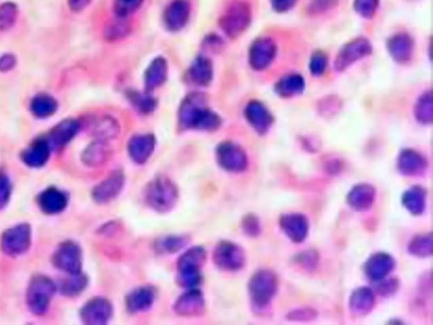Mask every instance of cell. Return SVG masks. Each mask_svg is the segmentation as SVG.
I'll list each match as a JSON object with an SVG mask.
<instances>
[{
  "instance_id": "d590c367",
  "label": "cell",
  "mask_w": 433,
  "mask_h": 325,
  "mask_svg": "<svg viewBox=\"0 0 433 325\" xmlns=\"http://www.w3.org/2000/svg\"><path fill=\"white\" fill-rule=\"evenodd\" d=\"M132 102L137 109L145 113L150 112L155 108V101L145 94H132Z\"/></svg>"
},
{
  "instance_id": "5b68a950",
  "label": "cell",
  "mask_w": 433,
  "mask_h": 325,
  "mask_svg": "<svg viewBox=\"0 0 433 325\" xmlns=\"http://www.w3.org/2000/svg\"><path fill=\"white\" fill-rule=\"evenodd\" d=\"M31 230L29 225L18 224L6 230L0 240L2 252L10 257L22 255L30 248Z\"/></svg>"
},
{
  "instance_id": "52a82bcc",
  "label": "cell",
  "mask_w": 433,
  "mask_h": 325,
  "mask_svg": "<svg viewBox=\"0 0 433 325\" xmlns=\"http://www.w3.org/2000/svg\"><path fill=\"white\" fill-rule=\"evenodd\" d=\"M53 262L58 269L70 275L81 273L82 254L80 246L73 241L64 242L55 251Z\"/></svg>"
},
{
  "instance_id": "d6a6232c",
  "label": "cell",
  "mask_w": 433,
  "mask_h": 325,
  "mask_svg": "<svg viewBox=\"0 0 433 325\" xmlns=\"http://www.w3.org/2000/svg\"><path fill=\"white\" fill-rule=\"evenodd\" d=\"M379 6V0H355L354 3L356 13L365 18H372Z\"/></svg>"
},
{
  "instance_id": "4316f807",
  "label": "cell",
  "mask_w": 433,
  "mask_h": 325,
  "mask_svg": "<svg viewBox=\"0 0 433 325\" xmlns=\"http://www.w3.org/2000/svg\"><path fill=\"white\" fill-rule=\"evenodd\" d=\"M108 157L107 147L102 142L90 144L84 152L82 159L89 166H97L104 163Z\"/></svg>"
},
{
  "instance_id": "6da1fadb",
  "label": "cell",
  "mask_w": 433,
  "mask_h": 325,
  "mask_svg": "<svg viewBox=\"0 0 433 325\" xmlns=\"http://www.w3.org/2000/svg\"><path fill=\"white\" fill-rule=\"evenodd\" d=\"M180 121L184 127L204 131L215 130L221 124L220 117L205 106L200 94H191L181 104Z\"/></svg>"
},
{
  "instance_id": "9c48e42d",
  "label": "cell",
  "mask_w": 433,
  "mask_h": 325,
  "mask_svg": "<svg viewBox=\"0 0 433 325\" xmlns=\"http://www.w3.org/2000/svg\"><path fill=\"white\" fill-rule=\"evenodd\" d=\"M190 14L191 6L187 0H174L164 11V24L168 30L180 31L187 25Z\"/></svg>"
},
{
  "instance_id": "f546056e",
  "label": "cell",
  "mask_w": 433,
  "mask_h": 325,
  "mask_svg": "<svg viewBox=\"0 0 433 325\" xmlns=\"http://www.w3.org/2000/svg\"><path fill=\"white\" fill-rule=\"evenodd\" d=\"M18 9L13 3H5L0 6V33L10 30L17 21Z\"/></svg>"
},
{
  "instance_id": "60d3db41",
  "label": "cell",
  "mask_w": 433,
  "mask_h": 325,
  "mask_svg": "<svg viewBox=\"0 0 433 325\" xmlns=\"http://www.w3.org/2000/svg\"><path fill=\"white\" fill-rule=\"evenodd\" d=\"M90 1L92 0H68V3L70 9L74 13H79L88 7Z\"/></svg>"
},
{
  "instance_id": "cb8c5ba5",
  "label": "cell",
  "mask_w": 433,
  "mask_h": 325,
  "mask_svg": "<svg viewBox=\"0 0 433 325\" xmlns=\"http://www.w3.org/2000/svg\"><path fill=\"white\" fill-rule=\"evenodd\" d=\"M153 301H155V294L152 290L143 287L132 292L127 297V303L129 311L139 312L147 311L150 308Z\"/></svg>"
},
{
  "instance_id": "4fadbf2b",
  "label": "cell",
  "mask_w": 433,
  "mask_h": 325,
  "mask_svg": "<svg viewBox=\"0 0 433 325\" xmlns=\"http://www.w3.org/2000/svg\"><path fill=\"white\" fill-rule=\"evenodd\" d=\"M51 146L48 140L40 138L35 141L22 152L21 158L27 166L40 168L49 161Z\"/></svg>"
},
{
  "instance_id": "ffe728a7",
  "label": "cell",
  "mask_w": 433,
  "mask_h": 325,
  "mask_svg": "<svg viewBox=\"0 0 433 325\" xmlns=\"http://www.w3.org/2000/svg\"><path fill=\"white\" fill-rule=\"evenodd\" d=\"M168 65L163 58H157L148 66L145 73V84L148 89L160 87L166 80Z\"/></svg>"
},
{
  "instance_id": "d4e9b609",
  "label": "cell",
  "mask_w": 433,
  "mask_h": 325,
  "mask_svg": "<svg viewBox=\"0 0 433 325\" xmlns=\"http://www.w3.org/2000/svg\"><path fill=\"white\" fill-rule=\"evenodd\" d=\"M389 50L392 56L399 62H407L411 56L413 45L407 35H397L389 42Z\"/></svg>"
},
{
  "instance_id": "484cf974",
  "label": "cell",
  "mask_w": 433,
  "mask_h": 325,
  "mask_svg": "<svg viewBox=\"0 0 433 325\" xmlns=\"http://www.w3.org/2000/svg\"><path fill=\"white\" fill-rule=\"evenodd\" d=\"M304 81L298 75H289L278 82L276 90L279 95L292 97L301 93L304 89Z\"/></svg>"
},
{
  "instance_id": "4dcf8cb0",
  "label": "cell",
  "mask_w": 433,
  "mask_h": 325,
  "mask_svg": "<svg viewBox=\"0 0 433 325\" xmlns=\"http://www.w3.org/2000/svg\"><path fill=\"white\" fill-rule=\"evenodd\" d=\"M143 1L144 0H116V13L120 17H128L139 10Z\"/></svg>"
},
{
  "instance_id": "9a60e30c",
  "label": "cell",
  "mask_w": 433,
  "mask_h": 325,
  "mask_svg": "<svg viewBox=\"0 0 433 325\" xmlns=\"http://www.w3.org/2000/svg\"><path fill=\"white\" fill-rule=\"evenodd\" d=\"M155 147V139L152 135L133 136L128 144L129 156L137 164H143L150 158Z\"/></svg>"
},
{
  "instance_id": "7c38bea8",
  "label": "cell",
  "mask_w": 433,
  "mask_h": 325,
  "mask_svg": "<svg viewBox=\"0 0 433 325\" xmlns=\"http://www.w3.org/2000/svg\"><path fill=\"white\" fill-rule=\"evenodd\" d=\"M220 166L230 171H241L246 164V156L238 146L232 143H223L216 150Z\"/></svg>"
},
{
  "instance_id": "8fae6325",
  "label": "cell",
  "mask_w": 433,
  "mask_h": 325,
  "mask_svg": "<svg viewBox=\"0 0 433 325\" xmlns=\"http://www.w3.org/2000/svg\"><path fill=\"white\" fill-rule=\"evenodd\" d=\"M372 48L365 39H356L346 45L338 54L336 66L338 70H345L360 58L371 53Z\"/></svg>"
},
{
  "instance_id": "b9f144b4",
  "label": "cell",
  "mask_w": 433,
  "mask_h": 325,
  "mask_svg": "<svg viewBox=\"0 0 433 325\" xmlns=\"http://www.w3.org/2000/svg\"><path fill=\"white\" fill-rule=\"evenodd\" d=\"M183 245L182 240L178 238L169 239V240L164 244L165 248H167L168 250H176L177 248H180V246Z\"/></svg>"
},
{
  "instance_id": "5bb4252c",
  "label": "cell",
  "mask_w": 433,
  "mask_h": 325,
  "mask_svg": "<svg viewBox=\"0 0 433 325\" xmlns=\"http://www.w3.org/2000/svg\"><path fill=\"white\" fill-rule=\"evenodd\" d=\"M80 124L74 119L61 121L49 132L48 142L51 148H60L69 143L77 134Z\"/></svg>"
},
{
  "instance_id": "ab89813d",
  "label": "cell",
  "mask_w": 433,
  "mask_h": 325,
  "mask_svg": "<svg viewBox=\"0 0 433 325\" xmlns=\"http://www.w3.org/2000/svg\"><path fill=\"white\" fill-rule=\"evenodd\" d=\"M271 6L279 13H286L294 6L297 0H270Z\"/></svg>"
},
{
  "instance_id": "8d00e7d4",
  "label": "cell",
  "mask_w": 433,
  "mask_h": 325,
  "mask_svg": "<svg viewBox=\"0 0 433 325\" xmlns=\"http://www.w3.org/2000/svg\"><path fill=\"white\" fill-rule=\"evenodd\" d=\"M338 0H313L309 7L310 13L320 14L332 9L338 3Z\"/></svg>"
},
{
  "instance_id": "ac0fdd59",
  "label": "cell",
  "mask_w": 433,
  "mask_h": 325,
  "mask_svg": "<svg viewBox=\"0 0 433 325\" xmlns=\"http://www.w3.org/2000/svg\"><path fill=\"white\" fill-rule=\"evenodd\" d=\"M58 104L56 99L48 93H39L31 101V113L39 119L52 117L57 112Z\"/></svg>"
},
{
  "instance_id": "3957f363",
  "label": "cell",
  "mask_w": 433,
  "mask_h": 325,
  "mask_svg": "<svg viewBox=\"0 0 433 325\" xmlns=\"http://www.w3.org/2000/svg\"><path fill=\"white\" fill-rule=\"evenodd\" d=\"M145 201L157 211H168L172 209L177 199L176 188L169 180L157 178L145 189Z\"/></svg>"
},
{
  "instance_id": "ba28073f",
  "label": "cell",
  "mask_w": 433,
  "mask_h": 325,
  "mask_svg": "<svg viewBox=\"0 0 433 325\" xmlns=\"http://www.w3.org/2000/svg\"><path fill=\"white\" fill-rule=\"evenodd\" d=\"M276 54V46L269 38H260L250 49V64L255 70H262L269 68Z\"/></svg>"
},
{
  "instance_id": "836d02e7",
  "label": "cell",
  "mask_w": 433,
  "mask_h": 325,
  "mask_svg": "<svg viewBox=\"0 0 433 325\" xmlns=\"http://www.w3.org/2000/svg\"><path fill=\"white\" fill-rule=\"evenodd\" d=\"M11 193H13V184L10 178L5 172L0 171V210L9 203Z\"/></svg>"
},
{
  "instance_id": "e0dca14e",
  "label": "cell",
  "mask_w": 433,
  "mask_h": 325,
  "mask_svg": "<svg viewBox=\"0 0 433 325\" xmlns=\"http://www.w3.org/2000/svg\"><path fill=\"white\" fill-rule=\"evenodd\" d=\"M123 176L119 173L113 174L106 179L93 190V198L98 203H106L111 200L120 193L123 187Z\"/></svg>"
},
{
  "instance_id": "f35d334b",
  "label": "cell",
  "mask_w": 433,
  "mask_h": 325,
  "mask_svg": "<svg viewBox=\"0 0 433 325\" xmlns=\"http://www.w3.org/2000/svg\"><path fill=\"white\" fill-rule=\"evenodd\" d=\"M17 64V58L13 54H3L0 56V72L13 70Z\"/></svg>"
},
{
  "instance_id": "74e56055",
  "label": "cell",
  "mask_w": 433,
  "mask_h": 325,
  "mask_svg": "<svg viewBox=\"0 0 433 325\" xmlns=\"http://www.w3.org/2000/svg\"><path fill=\"white\" fill-rule=\"evenodd\" d=\"M326 58L324 54L317 53L315 54L310 61V72L314 75H320L326 68Z\"/></svg>"
},
{
  "instance_id": "83f0119b",
  "label": "cell",
  "mask_w": 433,
  "mask_h": 325,
  "mask_svg": "<svg viewBox=\"0 0 433 325\" xmlns=\"http://www.w3.org/2000/svg\"><path fill=\"white\" fill-rule=\"evenodd\" d=\"M94 132L102 140L111 138L119 132V125L111 117L104 116L96 121Z\"/></svg>"
},
{
  "instance_id": "7a4b0ae2",
  "label": "cell",
  "mask_w": 433,
  "mask_h": 325,
  "mask_svg": "<svg viewBox=\"0 0 433 325\" xmlns=\"http://www.w3.org/2000/svg\"><path fill=\"white\" fill-rule=\"evenodd\" d=\"M56 287L50 278L38 275L31 280L26 293V303L31 312L41 316L48 311Z\"/></svg>"
},
{
  "instance_id": "f1b7e54d",
  "label": "cell",
  "mask_w": 433,
  "mask_h": 325,
  "mask_svg": "<svg viewBox=\"0 0 433 325\" xmlns=\"http://www.w3.org/2000/svg\"><path fill=\"white\" fill-rule=\"evenodd\" d=\"M88 280L81 273L70 275L61 285V292L67 296H73L84 291Z\"/></svg>"
},
{
  "instance_id": "44dd1931",
  "label": "cell",
  "mask_w": 433,
  "mask_h": 325,
  "mask_svg": "<svg viewBox=\"0 0 433 325\" xmlns=\"http://www.w3.org/2000/svg\"><path fill=\"white\" fill-rule=\"evenodd\" d=\"M204 301L202 295L196 291H191L180 297L175 309L181 315L193 316L203 312Z\"/></svg>"
},
{
  "instance_id": "e575fe53",
  "label": "cell",
  "mask_w": 433,
  "mask_h": 325,
  "mask_svg": "<svg viewBox=\"0 0 433 325\" xmlns=\"http://www.w3.org/2000/svg\"><path fill=\"white\" fill-rule=\"evenodd\" d=\"M129 33V26L124 22H113L108 26L105 31V36L109 40H116L125 36Z\"/></svg>"
},
{
  "instance_id": "603a6c76",
  "label": "cell",
  "mask_w": 433,
  "mask_h": 325,
  "mask_svg": "<svg viewBox=\"0 0 433 325\" xmlns=\"http://www.w3.org/2000/svg\"><path fill=\"white\" fill-rule=\"evenodd\" d=\"M214 260L215 263L222 269H233L239 264L238 250L235 246L223 242L216 246Z\"/></svg>"
},
{
  "instance_id": "30bf717a",
  "label": "cell",
  "mask_w": 433,
  "mask_h": 325,
  "mask_svg": "<svg viewBox=\"0 0 433 325\" xmlns=\"http://www.w3.org/2000/svg\"><path fill=\"white\" fill-rule=\"evenodd\" d=\"M112 315V306L104 299H93L81 310V319L86 324L101 325L108 322Z\"/></svg>"
},
{
  "instance_id": "277c9868",
  "label": "cell",
  "mask_w": 433,
  "mask_h": 325,
  "mask_svg": "<svg viewBox=\"0 0 433 325\" xmlns=\"http://www.w3.org/2000/svg\"><path fill=\"white\" fill-rule=\"evenodd\" d=\"M251 19V8L246 2L233 3L220 19V26L231 38H236L246 31Z\"/></svg>"
},
{
  "instance_id": "7402d4cb",
  "label": "cell",
  "mask_w": 433,
  "mask_h": 325,
  "mask_svg": "<svg viewBox=\"0 0 433 325\" xmlns=\"http://www.w3.org/2000/svg\"><path fill=\"white\" fill-rule=\"evenodd\" d=\"M246 116L248 121L258 131L265 130L271 124V113L261 103L257 101L251 102L247 105Z\"/></svg>"
},
{
  "instance_id": "d6986e66",
  "label": "cell",
  "mask_w": 433,
  "mask_h": 325,
  "mask_svg": "<svg viewBox=\"0 0 433 325\" xmlns=\"http://www.w3.org/2000/svg\"><path fill=\"white\" fill-rule=\"evenodd\" d=\"M214 69L212 63L208 58L199 57L193 62L188 70L187 76L192 84L198 86H207L210 84Z\"/></svg>"
},
{
  "instance_id": "8992f818",
  "label": "cell",
  "mask_w": 433,
  "mask_h": 325,
  "mask_svg": "<svg viewBox=\"0 0 433 325\" xmlns=\"http://www.w3.org/2000/svg\"><path fill=\"white\" fill-rule=\"evenodd\" d=\"M205 260L202 248H193L184 253L179 260L180 280L186 287H192L200 280V269Z\"/></svg>"
},
{
  "instance_id": "2e32d148",
  "label": "cell",
  "mask_w": 433,
  "mask_h": 325,
  "mask_svg": "<svg viewBox=\"0 0 433 325\" xmlns=\"http://www.w3.org/2000/svg\"><path fill=\"white\" fill-rule=\"evenodd\" d=\"M66 195L57 188L50 187L43 191L38 198V205L42 212L56 214L62 212L67 206Z\"/></svg>"
},
{
  "instance_id": "1f68e13d",
  "label": "cell",
  "mask_w": 433,
  "mask_h": 325,
  "mask_svg": "<svg viewBox=\"0 0 433 325\" xmlns=\"http://www.w3.org/2000/svg\"><path fill=\"white\" fill-rule=\"evenodd\" d=\"M416 116L419 120H431L432 117V93L425 94L419 100L416 106Z\"/></svg>"
}]
</instances>
